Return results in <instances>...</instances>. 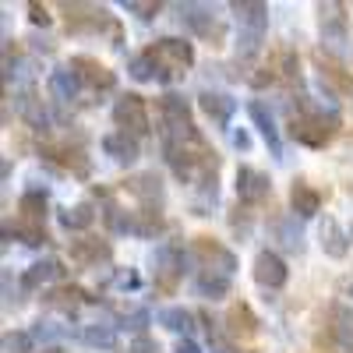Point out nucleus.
Returning a JSON list of instances; mask_svg holds the SVG:
<instances>
[{"label":"nucleus","mask_w":353,"mask_h":353,"mask_svg":"<svg viewBox=\"0 0 353 353\" xmlns=\"http://www.w3.org/2000/svg\"><path fill=\"white\" fill-rule=\"evenodd\" d=\"M336 113L318 110L307 96L297 99V106H290V138L307 145V149H325V145L336 138Z\"/></svg>","instance_id":"f257e3e1"},{"label":"nucleus","mask_w":353,"mask_h":353,"mask_svg":"<svg viewBox=\"0 0 353 353\" xmlns=\"http://www.w3.org/2000/svg\"><path fill=\"white\" fill-rule=\"evenodd\" d=\"M318 28L329 57H343L350 50V21L343 4H318Z\"/></svg>","instance_id":"f03ea898"},{"label":"nucleus","mask_w":353,"mask_h":353,"mask_svg":"<svg viewBox=\"0 0 353 353\" xmlns=\"http://www.w3.org/2000/svg\"><path fill=\"white\" fill-rule=\"evenodd\" d=\"M176 18H181V25H188L194 36L209 39L212 46H219L226 39V25L216 21L209 4H176Z\"/></svg>","instance_id":"7ed1b4c3"},{"label":"nucleus","mask_w":353,"mask_h":353,"mask_svg":"<svg viewBox=\"0 0 353 353\" xmlns=\"http://www.w3.org/2000/svg\"><path fill=\"white\" fill-rule=\"evenodd\" d=\"M191 258H198L205 265V272H223V276L237 272V254H233L226 244H219L216 237H194L191 241Z\"/></svg>","instance_id":"20e7f679"},{"label":"nucleus","mask_w":353,"mask_h":353,"mask_svg":"<svg viewBox=\"0 0 353 353\" xmlns=\"http://www.w3.org/2000/svg\"><path fill=\"white\" fill-rule=\"evenodd\" d=\"M113 124L121 128V131H128V134H134V138L149 134L152 124H149V113H145V99L138 92L121 96V99L113 103Z\"/></svg>","instance_id":"39448f33"},{"label":"nucleus","mask_w":353,"mask_h":353,"mask_svg":"<svg viewBox=\"0 0 353 353\" xmlns=\"http://www.w3.org/2000/svg\"><path fill=\"white\" fill-rule=\"evenodd\" d=\"M149 53L159 61V68H166L170 74H176V71H184V68L194 64V46L184 43V39H173V36L156 39V46H152Z\"/></svg>","instance_id":"423d86ee"},{"label":"nucleus","mask_w":353,"mask_h":353,"mask_svg":"<svg viewBox=\"0 0 353 353\" xmlns=\"http://www.w3.org/2000/svg\"><path fill=\"white\" fill-rule=\"evenodd\" d=\"M314 64H318V74H321V85L336 96H353V71H346V64H339L336 57H329L325 50L314 53Z\"/></svg>","instance_id":"0eeeda50"},{"label":"nucleus","mask_w":353,"mask_h":353,"mask_svg":"<svg viewBox=\"0 0 353 353\" xmlns=\"http://www.w3.org/2000/svg\"><path fill=\"white\" fill-rule=\"evenodd\" d=\"M64 14H68V32H103L110 25V14L99 4H64Z\"/></svg>","instance_id":"6e6552de"},{"label":"nucleus","mask_w":353,"mask_h":353,"mask_svg":"<svg viewBox=\"0 0 353 353\" xmlns=\"http://www.w3.org/2000/svg\"><path fill=\"white\" fill-rule=\"evenodd\" d=\"M68 254H71L74 265H81V269H96V265H106L113 258V248L103 237H78V241L68 244Z\"/></svg>","instance_id":"1a4fd4ad"},{"label":"nucleus","mask_w":353,"mask_h":353,"mask_svg":"<svg viewBox=\"0 0 353 353\" xmlns=\"http://www.w3.org/2000/svg\"><path fill=\"white\" fill-rule=\"evenodd\" d=\"M254 283L265 286V290H283L286 279H290V269H286V261L276 254V251H258L254 258Z\"/></svg>","instance_id":"9d476101"},{"label":"nucleus","mask_w":353,"mask_h":353,"mask_svg":"<svg viewBox=\"0 0 353 353\" xmlns=\"http://www.w3.org/2000/svg\"><path fill=\"white\" fill-rule=\"evenodd\" d=\"M152 261H156V283H159V290L170 293L176 286V279L184 276V251L176 244H163Z\"/></svg>","instance_id":"9b49d317"},{"label":"nucleus","mask_w":353,"mask_h":353,"mask_svg":"<svg viewBox=\"0 0 353 353\" xmlns=\"http://www.w3.org/2000/svg\"><path fill=\"white\" fill-rule=\"evenodd\" d=\"M269 194H272L269 173H261V170H254V166H241V170H237V198H241L244 205H261Z\"/></svg>","instance_id":"f8f14e48"},{"label":"nucleus","mask_w":353,"mask_h":353,"mask_svg":"<svg viewBox=\"0 0 353 353\" xmlns=\"http://www.w3.org/2000/svg\"><path fill=\"white\" fill-rule=\"evenodd\" d=\"M85 85H92V88H103V92H110V88L117 85V74L106 68V64H99L96 57H85V53H78V57H71V64H68Z\"/></svg>","instance_id":"ddd939ff"},{"label":"nucleus","mask_w":353,"mask_h":353,"mask_svg":"<svg viewBox=\"0 0 353 353\" xmlns=\"http://www.w3.org/2000/svg\"><path fill=\"white\" fill-rule=\"evenodd\" d=\"M230 8H233V14H237L241 32L265 36V28H269V4H258V0H237V4H230Z\"/></svg>","instance_id":"4468645a"},{"label":"nucleus","mask_w":353,"mask_h":353,"mask_svg":"<svg viewBox=\"0 0 353 353\" xmlns=\"http://www.w3.org/2000/svg\"><path fill=\"white\" fill-rule=\"evenodd\" d=\"M103 152H106L113 163H121V166H131V163L141 156L138 138L128 134V131H110V134H103Z\"/></svg>","instance_id":"2eb2a0df"},{"label":"nucleus","mask_w":353,"mask_h":353,"mask_svg":"<svg viewBox=\"0 0 353 353\" xmlns=\"http://www.w3.org/2000/svg\"><path fill=\"white\" fill-rule=\"evenodd\" d=\"M318 237H321V251H325L329 258H346V254H350V241H353V237L339 226V219H332V216L321 219Z\"/></svg>","instance_id":"dca6fc26"},{"label":"nucleus","mask_w":353,"mask_h":353,"mask_svg":"<svg viewBox=\"0 0 353 353\" xmlns=\"http://www.w3.org/2000/svg\"><path fill=\"white\" fill-rule=\"evenodd\" d=\"M128 191L141 201V209H159L163 205V181L156 173H134L128 181Z\"/></svg>","instance_id":"f3484780"},{"label":"nucleus","mask_w":353,"mask_h":353,"mask_svg":"<svg viewBox=\"0 0 353 353\" xmlns=\"http://www.w3.org/2000/svg\"><path fill=\"white\" fill-rule=\"evenodd\" d=\"M248 113H251V121H254V128L261 131V138H265V145L272 149V156H283V141H279V128H276V121H272V110L265 106V103H248Z\"/></svg>","instance_id":"a211bd4d"},{"label":"nucleus","mask_w":353,"mask_h":353,"mask_svg":"<svg viewBox=\"0 0 353 353\" xmlns=\"http://www.w3.org/2000/svg\"><path fill=\"white\" fill-rule=\"evenodd\" d=\"M272 237L279 241V248L293 251V254H301L304 251V230L297 223V216H272Z\"/></svg>","instance_id":"6ab92c4d"},{"label":"nucleus","mask_w":353,"mask_h":353,"mask_svg":"<svg viewBox=\"0 0 353 353\" xmlns=\"http://www.w3.org/2000/svg\"><path fill=\"white\" fill-rule=\"evenodd\" d=\"M258 329H261V321L254 318V311L241 301V304H233L230 311H226V332L230 336H237V339H251V336H258Z\"/></svg>","instance_id":"aec40b11"},{"label":"nucleus","mask_w":353,"mask_h":353,"mask_svg":"<svg viewBox=\"0 0 353 353\" xmlns=\"http://www.w3.org/2000/svg\"><path fill=\"white\" fill-rule=\"evenodd\" d=\"M290 205H293V216L311 219V216L321 212V194H318L307 181H293V188H290Z\"/></svg>","instance_id":"412c9836"},{"label":"nucleus","mask_w":353,"mask_h":353,"mask_svg":"<svg viewBox=\"0 0 353 353\" xmlns=\"http://www.w3.org/2000/svg\"><path fill=\"white\" fill-rule=\"evenodd\" d=\"M46 88H50V96H53L57 103H71V99L78 96V88H81V78H78L71 68H57V71H50Z\"/></svg>","instance_id":"4be33fe9"},{"label":"nucleus","mask_w":353,"mask_h":353,"mask_svg":"<svg viewBox=\"0 0 353 353\" xmlns=\"http://www.w3.org/2000/svg\"><path fill=\"white\" fill-rule=\"evenodd\" d=\"M159 117H163V124L188 128L191 124V103L176 92H166V96H159Z\"/></svg>","instance_id":"5701e85b"},{"label":"nucleus","mask_w":353,"mask_h":353,"mask_svg":"<svg viewBox=\"0 0 353 353\" xmlns=\"http://www.w3.org/2000/svg\"><path fill=\"white\" fill-rule=\"evenodd\" d=\"M198 106L205 110V117H212V124H219V128H226L233 110H237V103H233L230 96H223V92H201Z\"/></svg>","instance_id":"b1692460"},{"label":"nucleus","mask_w":353,"mask_h":353,"mask_svg":"<svg viewBox=\"0 0 353 353\" xmlns=\"http://www.w3.org/2000/svg\"><path fill=\"white\" fill-rule=\"evenodd\" d=\"M14 110L21 113V121L28 128H36V131H46L50 128V113L43 110V99H36V92H21L14 99Z\"/></svg>","instance_id":"393cba45"},{"label":"nucleus","mask_w":353,"mask_h":353,"mask_svg":"<svg viewBox=\"0 0 353 353\" xmlns=\"http://www.w3.org/2000/svg\"><path fill=\"white\" fill-rule=\"evenodd\" d=\"M194 293L205 301H223L230 293V276L223 272H198L194 276Z\"/></svg>","instance_id":"a878e982"},{"label":"nucleus","mask_w":353,"mask_h":353,"mask_svg":"<svg viewBox=\"0 0 353 353\" xmlns=\"http://www.w3.org/2000/svg\"><path fill=\"white\" fill-rule=\"evenodd\" d=\"M43 156H50V159H57V163H64L74 176H81V181H85L88 173H92V163H88V156H85L81 149H53V145H46Z\"/></svg>","instance_id":"bb28decb"},{"label":"nucleus","mask_w":353,"mask_h":353,"mask_svg":"<svg viewBox=\"0 0 353 353\" xmlns=\"http://www.w3.org/2000/svg\"><path fill=\"white\" fill-rule=\"evenodd\" d=\"M57 219H61V226L64 230H71V233H81V230H88L96 223V212H92V205H71V209H61L57 212Z\"/></svg>","instance_id":"cd10ccee"},{"label":"nucleus","mask_w":353,"mask_h":353,"mask_svg":"<svg viewBox=\"0 0 353 353\" xmlns=\"http://www.w3.org/2000/svg\"><path fill=\"white\" fill-rule=\"evenodd\" d=\"M18 212L25 216V223H39L43 226V219H46V191H39V188L25 191L18 198Z\"/></svg>","instance_id":"c85d7f7f"},{"label":"nucleus","mask_w":353,"mask_h":353,"mask_svg":"<svg viewBox=\"0 0 353 353\" xmlns=\"http://www.w3.org/2000/svg\"><path fill=\"white\" fill-rule=\"evenodd\" d=\"M53 276H64L61 261H36L32 269H28V272L21 276V286H25V290H39V286H43V283H50Z\"/></svg>","instance_id":"c756f323"},{"label":"nucleus","mask_w":353,"mask_h":353,"mask_svg":"<svg viewBox=\"0 0 353 353\" xmlns=\"http://www.w3.org/2000/svg\"><path fill=\"white\" fill-rule=\"evenodd\" d=\"M159 325L170 329V332L188 336V332L194 329V314H191L188 307H163V311H159Z\"/></svg>","instance_id":"7c9ffc66"},{"label":"nucleus","mask_w":353,"mask_h":353,"mask_svg":"<svg viewBox=\"0 0 353 353\" xmlns=\"http://www.w3.org/2000/svg\"><path fill=\"white\" fill-rule=\"evenodd\" d=\"M159 71L163 68H159V61H156L152 53H138V57H131V61H128V74L134 81H156Z\"/></svg>","instance_id":"2f4dec72"},{"label":"nucleus","mask_w":353,"mask_h":353,"mask_svg":"<svg viewBox=\"0 0 353 353\" xmlns=\"http://www.w3.org/2000/svg\"><path fill=\"white\" fill-rule=\"evenodd\" d=\"M163 216H159V209H138L134 212V233L138 237H156V233H163Z\"/></svg>","instance_id":"473e14b6"},{"label":"nucleus","mask_w":353,"mask_h":353,"mask_svg":"<svg viewBox=\"0 0 353 353\" xmlns=\"http://www.w3.org/2000/svg\"><path fill=\"white\" fill-rule=\"evenodd\" d=\"M78 301H88L78 286H57V290H50V293H46V304H53V307H64V311L78 307Z\"/></svg>","instance_id":"72a5a7b5"},{"label":"nucleus","mask_w":353,"mask_h":353,"mask_svg":"<svg viewBox=\"0 0 353 353\" xmlns=\"http://www.w3.org/2000/svg\"><path fill=\"white\" fill-rule=\"evenodd\" d=\"M81 339H85L88 346H99V350H113V346H117V332H113L110 325H88V329L81 332Z\"/></svg>","instance_id":"f704fd0d"},{"label":"nucleus","mask_w":353,"mask_h":353,"mask_svg":"<svg viewBox=\"0 0 353 353\" xmlns=\"http://www.w3.org/2000/svg\"><path fill=\"white\" fill-rule=\"evenodd\" d=\"M103 219H106V226L117 230V233H134V216H128L124 209H117V205H106Z\"/></svg>","instance_id":"c9c22d12"},{"label":"nucleus","mask_w":353,"mask_h":353,"mask_svg":"<svg viewBox=\"0 0 353 353\" xmlns=\"http://www.w3.org/2000/svg\"><path fill=\"white\" fill-rule=\"evenodd\" d=\"M276 71H279V78H286V81H301V57L293 53V50H279Z\"/></svg>","instance_id":"e433bc0d"},{"label":"nucleus","mask_w":353,"mask_h":353,"mask_svg":"<svg viewBox=\"0 0 353 353\" xmlns=\"http://www.w3.org/2000/svg\"><path fill=\"white\" fill-rule=\"evenodd\" d=\"M14 237H21V244H28V248H39V244L50 241L46 230H43L39 223H18V226H14Z\"/></svg>","instance_id":"4c0bfd02"},{"label":"nucleus","mask_w":353,"mask_h":353,"mask_svg":"<svg viewBox=\"0 0 353 353\" xmlns=\"http://www.w3.org/2000/svg\"><path fill=\"white\" fill-rule=\"evenodd\" d=\"M149 321H152V314L145 311V307H138V311H131V314H124V318H121V329H131V332L145 336V329H149Z\"/></svg>","instance_id":"58836bf2"},{"label":"nucleus","mask_w":353,"mask_h":353,"mask_svg":"<svg viewBox=\"0 0 353 353\" xmlns=\"http://www.w3.org/2000/svg\"><path fill=\"white\" fill-rule=\"evenodd\" d=\"M32 346H36L32 332H8V336H4V350H8V353H28Z\"/></svg>","instance_id":"ea45409f"},{"label":"nucleus","mask_w":353,"mask_h":353,"mask_svg":"<svg viewBox=\"0 0 353 353\" xmlns=\"http://www.w3.org/2000/svg\"><path fill=\"white\" fill-rule=\"evenodd\" d=\"M61 336H64V329L53 325V321H36V325H32V339H39V343H53Z\"/></svg>","instance_id":"a19ab883"},{"label":"nucleus","mask_w":353,"mask_h":353,"mask_svg":"<svg viewBox=\"0 0 353 353\" xmlns=\"http://www.w3.org/2000/svg\"><path fill=\"white\" fill-rule=\"evenodd\" d=\"M258 71H261V74H251V85H254V88H265V85H272V81L279 78L276 68H258Z\"/></svg>","instance_id":"79ce46f5"},{"label":"nucleus","mask_w":353,"mask_h":353,"mask_svg":"<svg viewBox=\"0 0 353 353\" xmlns=\"http://www.w3.org/2000/svg\"><path fill=\"white\" fill-rule=\"evenodd\" d=\"M28 21H32V25H50V11L43 8V4H28Z\"/></svg>","instance_id":"37998d69"},{"label":"nucleus","mask_w":353,"mask_h":353,"mask_svg":"<svg viewBox=\"0 0 353 353\" xmlns=\"http://www.w3.org/2000/svg\"><path fill=\"white\" fill-rule=\"evenodd\" d=\"M131 353H159V343H152L149 336H138L134 346H131Z\"/></svg>","instance_id":"c03bdc74"},{"label":"nucleus","mask_w":353,"mask_h":353,"mask_svg":"<svg viewBox=\"0 0 353 353\" xmlns=\"http://www.w3.org/2000/svg\"><path fill=\"white\" fill-rule=\"evenodd\" d=\"M124 8H128V11H141V18H152V14H159V4H138V0H128Z\"/></svg>","instance_id":"a18cd8bd"},{"label":"nucleus","mask_w":353,"mask_h":353,"mask_svg":"<svg viewBox=\"0 0 353 353\" xmlns=\"http://www.w3.org/2000/svg\"><path fill=\"white\" fill-rule=\"evenodd\" d=\"M230 138H233V149H251V134H248L244 128H241V131H233Z\"/></svg>","instance_id":"49530a36"},{"label":"nucleus","mask_w":353,"mask_h":353,"mask_svg":"<svg viewBox=\"0 0 353 353\" xmlns=\"http://www.w3.org/2000/svg\"><path fill=\"white\" fill-rule=\"evenodd\" d=\"M173 353H201V350H198V343H194V339H181Z\"/></svg>","instance_id":"de8ad7c7"},{"label":"nucleus","mask_w":353,"mask_h":353,"mask_svg":"<svg viewBox=\"0 0 353 353\" xmlns=\"http://www.w3.org/2000/svg\"><path fill=\"white\" fill-rule=\"evenodd\" d=\"M212 353H237V350H233V346H216Z\"/></svg>","instance_id":"09e8293b"},{"label":"nucleus","mask_w":353,"mask_h":353,"mask_svg":"<svg viewBox=\"0 0 353 353\" xmlns=\"http://www.w3.org/2000/svg\"><path fill=\"white\" fill-rule=\"evenodd\" d=\"M46 353H68V350H61V346H50Z\"/></svg>","instance_id":"8fccbe9b"},{"label":"nucleus","mask_w":353,"mask_h":353,"mask_svg":"<svg viewBox=\"0 0 353 353\" xmlns=\"http://www.w3.org/2000/svg\"><path fill=\"white\" fill-rule=\"evenodd\" d=\"M350 237H353V233H350Z\"/></svg>","instance_id":"3c124183"}]
</instances>
